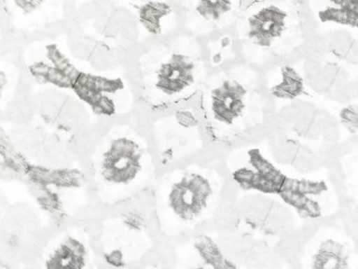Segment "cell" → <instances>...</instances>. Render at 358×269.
I'll return each mask as SVG.
<instances>
[{"label": "cell", "instance_id": "8", "mask_svg": "<svg viewBox=\"0 0 358 269\" xmlns=\"http://www.w3.org/2000/svg\"><path fill=\"white\" fill-rule=\"evenodd\" d=\"M32 256L38 268L45 269H94L103 263L96 235L80 220L62 224L48 233Z\"/></svg>", "mask_w": 358, "mask_h": 269}, {"label": "cell", "instance_id": "10", "mask_svg": "<svg viewBox=\"0 0 358 269\" xmlns=\"http://www.w3.org/2000/svg\"><path fill=\"white\" fill-rule=\"evenodd\" d=\"M1 9L7 25L16 34L43 31L64 19L66 13L64 1L47 0H6L1 2Z\"/></svg>", "mask_w": 358, "mask_h": 269}, {"label": "cell", "instance_id": "3", "mask_svg": "<svg viewBox=\"0 0 358 269\" xmlns=\"http://www.w3.org/2000/svg\"><path fill=\"white\" fill-rule=\"evenodd\" d=\"M135 67L138 99L152 116L196 102L210 74L205 48L187 34L153 41Z\"/></svg>", "mask_w": 358, "mask_h": 269}, {"label": "cell", "instance_id": "5", "mask_svg": "<svg viewBox=\"0 0 358 269\" xmlns=\"http://www.w3.org/2000/svg\"><path fill=\"white\" fill-rule=\"evenodd\" d=\"M257 75L235 64L208 75L196 100L208 143L231 146L264 123L265 96Z\"/></svg>", "mask_w": 358, "mask_h": 269}, {"label": "cell", "instance_id": "1", "mask_svg": "<svg viewBox=\"0 0 358 269\" xmlns=\"http://www.w3.org/2000/svg\"><path fill=\"white\" fill-rule=\"evenodd\" d=\"M107 55L76 53L66 35L41 38L22 51L21 67L29 85L71 97L107 125L131 116L138 99L127 65Z\"/></svg>", "mask_w": 358, "mask_h": 269}, {"label": "cell", "instance_id": "4", "mask_svg": "<svg viewBox=\"0 0 358 269\" xmlns=\"http://www.w3.org/2000/svg\"><path fill=\"white\" fill-rule=\"evenodd\" d=\"M226 177L216 167L183 163L165 168L152 187V206L159 233L183 238L204 229L218 216Z\"/></svg>", "mask_w": 358, "mask_h": 269}, {"label": "cell", "instance_id": "2", "mask_svg": "<svg viewBox=\"0 0 358 269\" xmlns=\"http://www.w3.org/2000/svg\"><path fill=\"white\" fill-rule=\"evenodd\" d=\"M148 137L132 116L105 125L86 156L87 175L96 205L120 207L153 187L158 162Z\"/></svg>", "mask_w": 358, "mask_h": 269}, {"label": "cell", "instance_id": "6", "mask_svg": "<svg viewBox=\"0 0 358 269\" xmlns=\"http://www.w3.org/2000/svg\"><path fill=\"white\" fill-rule=\"evenodd\" d=\"M142 197L120 206L99 223L96 239L100 257L110 268L139 265L156 247L159 230L152 200L143 201Z\"/></svg>", "mask_w": 358, "mask_h": 269}, {"label": "cell", "instance_id": "9", "mask_svg": "<svg viewBox=\"0 0 358 269\" xmlns=\"http://www.w3.org/2000/svg\"><path fill=\"white\" fill-rule=\"evenodd\" d=\"M116 4L129 13L138 40L166 39L182 23V10L179 2L127 0Z\"/></svg>", "mask_w": 358, "mask_h": 269}, {"label": "cell", "instance_id": "7", "mask_svg": "<svg viewBox=\"0 0 358 269\" xmlns=\"http://www.w3.org/2000/svg\"><path fill=\"white\" fill-rule=\"evenodd\" d=\"M151 134L157 162L164 168L189 161L208 142L196 102L153 116Z\"/></svg>", "mask_w": 358, "mask_h": 269}, {"label": "cell", "instance_id": "11", "mask_svg": "<svg viewBox=\"0 0 358 269\" xmlns=\"http://www.w3.org/2000/svg\"><path fill=\"white\" fill-rule=\"evenodd\" d=\"M22 73V67L15 62L1 60V111L6 107V113L13 108V104H15V99L20 93Z\"/></svg>", "mask_w": 358, "mask_h": 269}]
</instances>
